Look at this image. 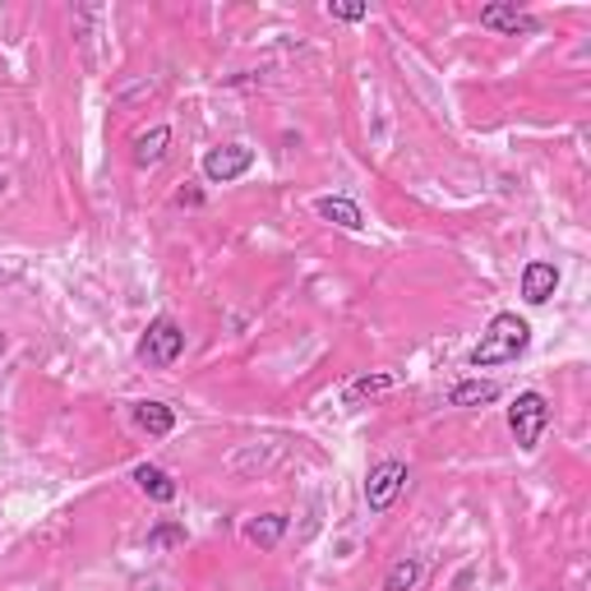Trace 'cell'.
<instances>
[{
  "mask_svg": "<svg viewBox=\"0 0 591 591\" xmlns=\"http://www.w3.org/2000/svg\"><path fill=\"white\" fill-rule=\"evenodd\" d=\"M526 347H532V324H526L522 315H513V309H500L490 324H485V333H481V342L472 347V370H490V365H509V361H518Z\"/></svg>",
  "mask_w": 591,
  "mask_h": 591,
  "instance_id": "obj_1",
  "label": "cell"
},
{
  "mask_svg": "<svg viewBox=\"0 0 591 591\" xmlns=\"http://www.w3.org/2000/svg\"><path fill=\"white\" fill-rule=\"evenodd\" d=\"M545 425H550V402H545V393H536V388L518 393V397H513V407H509V430H513V444H518L522 453H536V444H541Z\"/></svg>",
  "mask_w": 591,
  "mask_h": 591,
  "instance_id": "obj_2",
  "label": "cell"
},
{
  "mask_svg": "<svg viewBox=\"0 0 591 591\" xmlns=\"http://www.w3.org/2000/svg\"><path fill=\"white\" fill-rule=\"evenodd\" d=\"M180 352H185V328H180L176 319H167V315L152 319V324L144 328V337H139V361L152 365V370L176 365Z\"/></svg>",
  "mask_w": 591,
  "mask_h": 591,
  "instance_id": "obj_3",
  "label": "cell"
},
{
  "mask_svg": "<svg viewBox=\"0 0 591 591\" xmlns=\"http://www.w3.org/2000/svg\"><path fill=\"white\" fill-rule=\"evenodd\" d=\"M402 490H407V462L388 457L380 466H370V476H365V504H370V513H388Z\"/></svg>",
  "mask_w": 591,
  "mask_h": 591,
  "instance_id": "obj_4",
  "label": "cell"
},
{
  "mask_svg": "<svg viewBox=\"0 0 591 591\" xmlns=\"http://www.w3.org/2000/svg\"><path fill=\"white\" fill-rule=\"evenodd\" d=\"M250 167H255V148L250 144H223V148H208L204 152V176L213 185H232V180H240Z\"/></svg>",
  "mask_w": 591,
  "mask_h": 591,
  "instance_id": "obj_5",
  "label": "cell"
},
{
  "mask_svg": "<svg viewBox=\"0 0 591 591\" xmlns=\"http://www.w3.org/2000/svg\"><path fill=\"white\" fill-rule=\"evenodd\" d=\"M481 28H490V33H504V38H526V33H536V28H541V19L518 10L513 0H494V6L481 10Z\"/></svg>",
  "mask_w": 591,
  "mask_h": 591,
  "instance_id": "obj_6",
  "label": "cell"
},
{
  "mask_svg": "<svg viewBox=\"0 0 591 591\" xmlns=\"http://www.w3.org/2000/svg\"><path fill=\"white\" fill-rule=\"evenodd\" d=\"M559 292V268L550 259H532L522 268V301L526 305H545Z\"/></svg>",
  "mask_w": 591,
  "mask_h": 591,
  "instance_id": "obj_7",
  "label": "cell"
},
{
  "mask_svg": "<svg viewBox=\"0 0 591 591\" xmlns=\"http://www.w3.org/2000/svg\"><path fill=\"white\" fill-rule=\"evenodd\" d=\"M130 416H135V425H139L144 434H152V440H167V434L176 430V412L167 407V402H158V397L135 402Z\"/></svg>",
  "mask_w": 591,
  "mask_h": 591,
  "instance_id": "obj_8",
  "label": "cell"
},
{
  "mask_svg": "<svg viewBox=\"0 0 591 591\" xmlns=\"http://www.w3.org/2000/svg\"><path fill=\"white\" fill-rule=\"evenodd\" d=\"M490 402H500V384L494 380H462L449 388V407H462V412L490 407Z\"/></svg>",
  "mask_w": 591,
  "mask_h": 591,
  "instance_id": "obj_9",
  "label": "cell"
},
{
  "mask_svg": "<svg viewBox=\"0 0 591 591\" xmlns=\"http://www.w3.org/2000/svg\"><path fill=\"white\" fill-rule=\"evenodd\" d=\"M315 213L324 217V223L342 227V232H361V227H365V213H361L352 199H342V195H324V199L315 204Z\"/></svg>",
  "mask_w": 591,
  "mask_h": 591,
  "instance_id": "obj_10",
  "label": "cell"
},
{
  "mask_svg": "<svg viewBox=\"0 0 591 591\" xmlns=\"http://www.w3.org/2000/svg\"><path fill=\"white\" fill-rule=\"evenodd\" d=\"M393 388H397V375H388V370H370V375H356L347 384L342 402H347V407H361L365 397H380V393H393Z\"/></svg>",
  "mask_w": 591,
  "mask_h": 591,
  "instance_id": "obj_11",
  "label": "cell"
},
{
  "mask_svg": "<svg viewBox=\"0 0 591 591\" xmlns=\"http://www.w3.org/2000/svg\"><path fill=\"white\" fill-rule=\"evenodd\" d=\"M283 536H287V518L283 513H259V518L245 522V541L259 545V550H273Z\"/></svg>",
  "mask_w": 591,
  "mask_h": 591,
  "instance_id": "obj_12",
  "label": "cell"
},
{
  "mask_svg": "<svg viewBox=\"0 0 591 591\" xmlns=\"http://www.w3.org/2000/svg\"><path fill=\"white\" fill-rule=\"evenodd\" d=\"M135 481H139V490L148 494L152 504H171V500H176V481L162 472V466H152V462L135 466Z\"/></svg>",
  "mask_w": 591,
  "mask_h": 591,
  "instance_id": "obj_13",
  "label": "cell"
},
{
  "mask_svg": "<svg viewBox=\"0 0 591 591\" xmlns=\"http://www.w3.org/2000/svg\"><path fill=\"white\" fill-rule=\"evenodd\" d=\"M167 144H171V130L167 126H152L148 135L135 139V167H158L167 158Z\"/></svg>",
  "mask_w": 591,
  "mask_h": 591,
  "instance_id": "obj_14",
  "label": "cell"
},
{
  "mask_svg": "<svg viewBox=\"0 0 591 591\" xmlns=\"http://www.w3.org/2000/svg\"><path fill=\"white\" fill-rule=\"evenodd\" d=\"M421 573H425V564H421V559H416V554H407V559H397V564L388 569V578H384V591H416Z\"/></svg>",
  "mask_w": 591,
  "mask_h": 591,
  "instance_id": "obj_15",
  "label": "cell"
},
{
  "mask_svg": "<svg viewBox=\"0 0 591 591\" xmlns=\"http://www.w3.org/2000/svg\"><path fill=\"white\" fill-rule=\"evenodd\" d=\"M324 14H328V19H342V23H361V19L370 14V6H337V0H328Z\"/></svg>",
  "mask_w": 591,
  "mask_h": 591,
  "instance_id": "obj_16",
  "label": "cell"
},
{
  "mask_svg": "<svg viewBox=\"0 0 591 591\" xmlns=\"http://www.w3.org/2000/svg\"><path fill=\"white\" fill-rule=\"evenodd\" d=\"M180 541H185V526H158V532H148L152 550H167V545H180Z\"/></svg>",
  "mask_w": 591,
  "mask_h": 591,
  "instance_id": "obj_17",
  "label": "cell"
},
{
  "mask_svg": "<svg viewBox=\"0 0 591 591\" xmlns=\"http://www.w3.org/2000/svg\"><path fill=\"white\" fill-rule=\"evenodd\" d=\"M6 347H10V337H6V333H0V356H6Z\"/></svg>",
  "mask_w": 591,
  "mask_h": 591,
  "instance_id": "obj_18",
  "label": "cell"
}]
</instances>
